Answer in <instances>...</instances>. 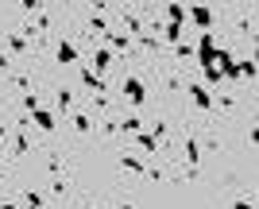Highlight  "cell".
Instances as JSON below:
<instances>
[{
    "label": "cell",
    "instance_id": "5",
    "mask_svg": "<svg viewBox=\"0 0 259 209\" xmlns=\"http://www.w3.org/2000/svg\"><path fill=\"white\" fill-rule=\"evenodd\" d=\"M108 66H112V51H108V47H97V51H93V66H89V70L101 77Z\"/></svg>",
    "mask_w": 259,
    "mask_h": 209
},
{
    "label": "cell",
    "instance_id": "7",
    "mask_svg": "<svg viewBox=\"0 0 259 209\" xmlns=\"http://www.w3.org/2000/svg\"><path fill=\"white\" fill-rule=\"evenodd\" d=\"M54 58H58L62 66H70V62H77V47H74V43H66V39H62V43L54 47Z\"/></svg>",
    "mask_w": 259,
    "mask_h": 209
},
{
    "label": "cell",
    "instance_id": "16",
    "mask_svg": "<svg viewBox=\"0 0 259 209\" xmlns=\"http://www.w3.org/2000/svg\"><path fill=\"white\" fill-rule=\"evenodd\" d=\"M23 205H27V209H43V194H35V190H23Z\"/></svg>",
    "mask_w": 259,
    "mask_h": 209
},
{
    "label": "cell",
    "instance_id": "17",
    "mask_svg": "<svg viewBox=\"0 0 259 209\" xmlns=\"http://www.w3.org/2000/svg\"><path fill=\"white\" fill-rule=\"evenodd\" d=\"M12 151H16V155H27V151H31V140H27V132L16 136V147H12Z\"/></svg>",
    "mask_w": 259,
    "mask_h": 209
},
{
    "label": "cell",
    "instance_id": "10",
    "mask_svg": "<svg viewBox=\"0 0 259 209\" xmlns=\"http://www.w3.org/2000/svg\"><path fill=\"white\" fill-rule=\"evenodd\" d=\"M70 120H74V128H77L81 136L93 132V120H89V112H70Z\"/></svg>",
    "mask_w": 259,
    "mask_h": 209
},
{
    "label": "cell",
    "instance_id": "13",
    "mask_svg": "<svg viewBox=\"0 0 259 209\" xmlns=\"http://www.w3.org/2000/svg\"><path fill=\"white\" fill-rule=\"evenodd\" d=\"M120 23L128 27V35H140V39H143V20H136L132 12H124V20H120Z\"/></svg>",
    "mask_w": 259,
    "mask_h": 209
},
{
    "label": "cell",
    "instance_id": "6",
    "mask_svg": "<svg viewBox=\"0 0 259 209\" xmlns=\"http://www.w3.org/2000/svg\"><path fill=\"white\" fill-rule=\"evenodd\" d=\"M108 51H112V55H116V51H128V47H132V35L128 31H112V27H108Z\"/></svg>",
    "mask_w": 259,
    "mask_h": 209
},
{
    "label": "cell",
    "instance_id": "23",
    "mask_svg": "<svg viewBox=\"0 0 259 209\" xmlns=\"http://www.w3.org/2000/svg\"><path fill=\"white\" fill-rule=\"evenodd\" d=\"M4 136H8V132H4V124H0V143H4Z\"/></svg>",
    "mask_w": 259,
    "mask_h": 209
},
{
    "label": "cell",
    "instance_id": "20",
    "mask_svg": "<svg viewBox=\"0 0 259 209\" xmlns=\"http://www.w3.org/2000/svg\"><path fill=\"white\" fill-rule=\"evenodd\" d=\"M174 55H178V58H190V55H194V47H190V43H178V47H174Z\"/></svg>",
    "mask_w": 259,
    "mask_h": 209
},
{
    "label": "cell",
    "instance_id": "22",
    "mask_svg": "<svg viewBox=\"0 0 259 209\" xmlns=\"http://www.w3.org/2000/svg\"><path fill=\"white\" fill-rule=\"evenodd\" d=\"M0 209H20V205H16V201H0Z\"/></svg>",
    "mask_w": 259,
    "mask_h": 209
},
{
    "label": "cell",
    "instance_id": "18",
    "mask_svg": "<svg viewBox=\"0 0 259 209\" xmlns=\"http://www.w3.org/2000/svg\"><path fill=\"white\" fill-rule=\"evenodd\" d=\"M116 128H120V132H140V116H124Z\"/></svg>",
    "mask_w": 259,
    "mask_h": 209
},
{
    "label": "cell",
    "instance_id": "9",
    "mask_svg": "<svg viewBox=\"0 0 259 209\" xmlns=\"http://www.w3.org/2000/svg\"><path fill=\"white\" fill-rule=\"evenodd\" d=\"M197 155H201V147H197L194 136H186V163H190V175L197 171Z\"/></svg>",
    "mask_w": 259,
    "mask_h": 209
},
{
    "label": "cell",
    "instance_id": "1",
    "mask_svg": "<svg viewBox=\"0 0 259 209\" xmlns=\"http://www.w3.org/2000/svg\"><path fill=\"white\" fill-rule=\"evenodd\" d=\"M186 93L194 97V105H197L201 112H213V97H209V89H205V86H190V81H186Z\"/></svg>",
    "mask_w": 259,
    "mask_h": 209
},
{
    "label": "cell",
    "instance_id": "2",
    "mask_svg": "<svg viewBox=\"0 0 259 209\" xmlns=\"http://www.w3.org/2000/svg\"><path fill=\"white\" fill-rule=\"evenodd\" d=\"M186 12H190V20H194L197 27H201V31H209V27H213V12H209L205 4H190Z\"/></svg>",
    "mask_w": 259,
    "mask_h": 209
},
{
    "label": "cell",
    "instance_id": "19",
    "mask_svg": "<svg viewBox=\"0 0 259 209\" xmlns=\"http://www.w3.org/2000/svg\"><path fill=\"white\" fill-rule=\"evenodd\" d=\"M23 109H27V112L39 109V97H35V89H27V93H23Z\"/></svg>",
    "mask_w": 259,
    "mask_h": 209
},
{
    "label": "cell",
    "instance_id": "12",
    "mask_svg": "<svg viewBox=\"0 0 259 209\" xmlns=\"http://www.w3.org/2000/svg\"><path fill=\"white\" fill-rule=\"evenodd\" d=\"M8 51H12V55H27V51H31V43H27L23 35H8Z\"/></svg>",
    "mask_w": 259,
    "mask_h": 209
},
{
    "label": "cell",
    "instance_id": "21",
    "mask_svg": "<svg viewBox=\"0 0 259 209\" xmlns=\"http://www.w3.org/2000/svg\"><path fill=\"white\" fill-rule=\"evenodd\" d=\"M232 209H251V201H248V198H240V201H236Z\"/></svg>",
    "mask_w": 259,
    "mask_h": 209
},
{
    "label": "cell",
    "instance_id": "14",
    "mask_svg": "<svg viewBox=\"0 0 259 209\" xmlns=\"http://www.w3.org/2000/svg\"><path fill=\"white\" fill-rule=\"evenodd\" d=\"M136 147H140V151H159V143H155L147 132H136Z\"/></svg>",
    "mask_w": 259,
    "mask_h": 209
},
{
    "label": "cell",
    "instance_id": "3",
    "mask_svg": "<svg viewBox=\"0 0 259 209\" xmlns=\"http://www.w3.org/2000/svg\"><path fill=\"white\" fill-rule=\"evenodd\" d=\"M124 97H128L132 105H143V101H147V89H143L140 77H128V81H124Z\"/></svg>",
    "mask_w": 259,
    "mask_h": 209
},
{
    "label": "cell",
    "instance_id": "15",
    "mask_svg": "<svg viewBox=\"0 0 259 209\" xmlns=\"http://www.w3.org/2000/svg\"><path fill=\"white\" fill-rule=\"evenodd\" d=\"M58 109H62V112H74V93H70V89H58Z\"/></svg>",
    "mask_w": 259,
    "mask_h": 209
},
{
    "label": "cell",
    "instance_id": "4",
    "mask_svg": "<svg viewBox=\"0 0 259 209\" xmlns=\"http://www.w3.org/2000/svg\"><path fill=\"white\" fill-rule=\"evenodd\" d=\"M31 124H35V128H43V132H54V128H58V116L47 112V109H35L31 112Z\"/></svg>",
    "mask_w": 259,
    "mask_h": 209
},
{
    "label": "cell",
    "instance_id": "8",
    "mask_svg": "<svg viewBox=\"0 0 259 209\" xmlns=\"http://www.w3.org/2000/svg\"><path fill=\"white\" fill-rule=\"evenodd\" d=\"M240 77H248V81L255 77V62H251V58H240V62H236V70H232V81H240Z\"/></svg>",
    "mask_w": 259,
    "mask_h": 209
},
{
    "label": "cell",
    "instance_id": "11",
    "mask_svg": "<svg viewBox=\"0 0 259 209\" xmlns=\"http://www.w3.org/2000/svg\"><path fill=\"white\" fill-rule=\"evenodd\" d=\"M120 166H124V171H132V175H147V166H143L136 155H120Z\"/></svg>",
    "mask_w": 259,
    "mask_h": 209
}]
</instances>
